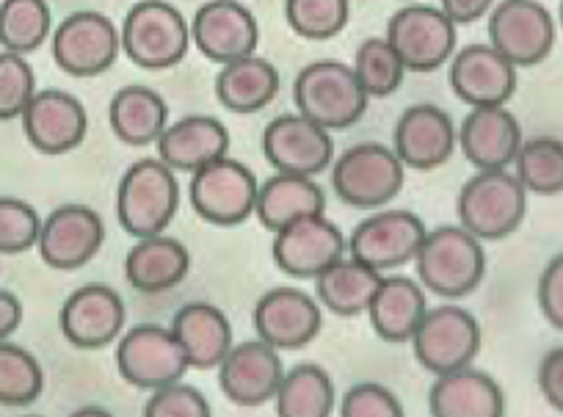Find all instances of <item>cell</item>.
Segmentation results:
<instances>
[{"mask_svg":"<svg viewBox=\"0 0 563 417\" xmlns=\"http://www.w3.org/2000/svg\"><path fill=\"white\" fill-rule=\"evenodd\" d=\"M429 312L426 288L411 276H384L367 307L371 327L384 343H411L417 327Z\"/></svg>","mask_w":563,"mask_h":417,"instance_id":"obj_27","label":"cell"},{"mask_svg":"<svg viewBox=\"0 0 563 417\" xmlns=\"http://www.w3.org/2000/svg\"><path fill=\"white\" fill-rule=\"evenodd\" d=\"M415 263L417 283L440 299H464L478 290L486 276L484 241L462 224L429 230Z\"/></svg>","mask_w":563,"mask_h":417,"instance_id":"obj_1","label":"cell"},{"mask_svg":"<svg viewBox=\"0 0 563 417\" xmlns=\"http://www.w3.org/2000/svg\"><path fill=\"white\" fill-rule=\"evenodd\" d=\"M536 299L544 321L563 332V252L555 254L541 271Z\"/></svg>","mask_w":563,"mask_h":417,"instance_id":"obj_44","label":"cell"},{"mask_svg":"<svg viewBox=\"0 0 563 417\" xmlns=\"http://www.w3.org/2000/svg\"><path fill=\"white\" fill-rule=\"evenodd\" d=\"M45 389V371L31 351L18 343H0V406L23 409Z\"/></svg>","mask_w":563,"mask_h":417,"instance_id":"obj_37","label":"cell"},{"mask_svg":"<svg viewBox=\"0 0 563 417\" xmlns=\"http://www.w3.org/2000/svg\"><path fill=\"white\" fill-rule=\"evenodd\" d=\"M525 144L519 119L506 106L473 108L459 128V147L478 172L508 169Z\"/></svg>","mask_w":563,"mask_h":417,"instance_id":"obj_24","label":"cell"},{"mask_svg":"<svg viewBox=\"0 0 563 417\" xmlns=\"http://www.w3.org/2000/svg\"><path fill=\"white\" fill-rule=\"evenodd\" d=\"M429 230L411 210H376L354 227L349 254L376 271H395L411 263Z\"/></svg>","mask_w":563,"mask_h":417,"instance_id":"obj_14","label":"cell"},{"mask_svg":"<svg viewBox=\"0 0 563 417\" xmlns=\"http://www.w3.org/2000/svg\"><path fill=\"white\" fill-rule=\"evenodd\" d=\"M285 20L301 40H332L349 25L351 0H285Z\"/></svg>","mask_w":563,"mask_h":417,"instance_id":"obj_39","label":"cell"},{"mask_svg":"<svg viewBox=\"0 0 563 417\" xmlns=\"http://www.w3.org/2000/svg\"><path fill=\"white\" fill-rule=\"evenodd\" d=\"M106 243V224L102 216L89 205H58L42 221L40 257L56 271H78L97 257Z\"/></svg>","mask_w":563,"mask_h":417,"instance_id":"obj_17","label":"cell"},{"mask_svg":"<svg viewBox=\"0 0 563 417\" xmlns=\"http://www.w3.org/2000/svg\"><path fill=\"white\" fill-rule=\"evenodd\" d=\"M180 208V183L161 158H141L117 188V219L133 238L164 235Z\"/></svg>","mask_w":563,"mask_h":417,"instance_id":"obj_2","label":"cell"},{"mask_svg":"<svg viewBox=\"0 0 563 417\" xmlns=\"http://www.w3.org/2000/svg\"><path fill=\"white\" fill-rule=\"evenodd\" d=\"M219 387L227 398L243 409H254L276 398L285 365H282L279 349L265 340H243L232 345L219 367Z\"/></svg>","mask_w":563,"mask_h":417,"instance_id":"obj_20","label":"cell"},{"mask_svg":"<svg viewBox=\"0 0 563 417\" xmlns=\"http://www.w3.org/2000/svg\"><path fill=\"white\" fill-rule=\"evenodd\" d=\"M122 51L135 67L158 73L186 58L191 42V23L166 0H139L122 23Z\"/></svg>","mask_w":563,"mask_h":417,"instance_id":"obj_4","label":"cell"},{"mask_svg":"<svg viewBox=\"0 0 563 417\" xmlns=\"http://www.w3.org/2000/svg\"><path fill=\"white\" fill-rule=\"evenodd\" d=\"M456 213L459 224L478 241H503L525 221L528 191L514 172H478L459 191Z\"/></svg>","mask_w":563,"mask_h":417,"instance_id":"obj_5","label":"cell"},{"mask_svg":"<svg viewBox=\"0 0 563 417\" xmlns=\"http://www.w3.org/2000/svg\"><path fill=\"white\" fill-rule=\"evenodd\" d=\"M172 332L180 340L183 351L188 356V365L197 371H213L230 354L232 327L230 318L208 301H191L183 305L172 318Z\"/></svg>","mask_w":563,"mask_h":417,"instance_id":"obj_28","label":"cell"},{"mask_svg":"<svg viewBox=\"0 0 563 417\" xmlns=\"http://www.w3.org/2000/svg\"><path fill=\"white\" fill-rule=\"evenodd\" d=\"M459 25L442 9L409 3L387 23V42L411 73H434L456 56Z\"/></svg>","mask_w":563,"mask_h":417,"instance_id":"obj_9","label":"cell"},{"mask_svg":"<svg viewBox=\"0 0 563 417\" xmlns=\"http://www.w3.org/2000/svg\"><path fill=\"white\" fill-rule=\"evenodd\" d=\"M431 417H506V393L489 373L462 367L437 376L429 389Z\"/></svg>","mask_w":563,"mask_h":417,"instance_id":"obj_26","label":"cell"},{"mask_svg":"<svg viewBox=\"0 0 563 417\" xmlns=\"http://www.w3.org/2000/svg\"><path fill=\"white\" fill-rule=\"evenodd\" d=\"M263 158L279 175L316 177L334 164V139L327 128L296 113L271 119L263 130Z\"/></svg>","mask_w":563,"mask_h":417,"instance_id":"obj_12","label":"cell"},{"mask_svg":"<svg viewBox=\"0 0 563 417\" xmlns=\"http://www.w3.org/2000/svg\"><path fill=\"white\" fill-rule=\"evenodd\" d=\"M340 417H406L393 389L376 382H360L340 400Z\"/></svg>","mask_w":563,"mask_h":417,"instance_id":"obj_43","label":"cell"},{"mask_svg":"<svg viewBox=\"0 0 563 417\" xmlns=\"http://www.w3.org/2000/svg\"><path fill=\"white\" fill-rule=\"evenodd\" d=\"M53 36L47 0H3L0 3V47L18 56L40 51Z\"/></svg>","mask_w":563,"mask_h":417,"instance_id":"obj_35","label":"cell"},{"mask_svg":"<svg viewBox=\"0 0 563 417\" xmlns=\"http://www.w3.org/2000/svg\"><path fill=\"white\" fill-rule=\"evenodd\" d=\"M257 338L279 351L305 349L323 327L321 301L299 288H274L254 305Z\"/></svg>","mask_w":563,"mask_h":417,"instance_id":"obj_22","label":"cell"},{"mask_svg":"<svg viewBox=\"0 0 563 417\" xmlns=\"http://www.w3.org/2000/svg\"><path fill=\"white\" fill-rule=\"evenodd\" d=\"M23 323V305L14 294L0 290V343H7Z\"/></svg>","mask_w":563,"mask_h":417,"instance_id":"obj_47","label":"cell"},{"mask_svg":"<svg viewBox=\"0 0 563 417\" xmlns=\"http://www.w3.org/2000/svg\"><path fill=\"white\" fill-rule=\"evenodd\" d=\"M42 219L25 199L0 197V254H23L40 243Z\"/></svg>","mask_w":563,"mask_h":417,"instance_id":"obj_41","label":"cell"},{"mask_svg":"<svg viewBox=\"0 0 563 417\" xmlns=\"http://www.w3.org/2000/svg\"><path fill=\"white\" fill-rule=\"evenodd\" d=\"M351 67H354L356 78H360L362 89L367 91L371 100L395 95L406 75V64L400 62V56L389 45L387 36H371V40L362 42L356 47Z\"/></svg>","mask_w":563,"mask_h":417,"instance_id":"obj_38","label":"cell"},{"mask_svg":"<svg viewBox=\"0 0 563 417\" xmlns=\"http://www.w3.org/2000/svg\"><path fill=\"white\" fill-rule=\"evenodd\" d=\"M384 274L382 271L371 268V265L360 263L351 254L323 271L316 279V294L321 307L329 312L343 318H354L367 312L373 296H376L378 285H382Z\"/></svg>","mask_w":563,"mask_h":417,"instance_id":"obj_33","label":"cell"},{"mask_svg":"<svg viewBox=\"0 0 563 417\" xmlns=\"http://www.w3.org/2000/svg\"><path fill=\"white\" fill-rule=\"evenodd\" d=\"M539 389L547 404L563 415V345L541 356L539 365Z\"/></svg>","mask_w":563,"mask_h":417,"instance_id":"obj_45","label":"cell"},{"mask_svg":"<svg viewBox=\"0 0 563 417\" xmlns=\"http://www.w3.org/2000/svg\"><path fill=\"white\" fill-rule=\"evenodd\" d=\"M323 210H327V194L312 177L276 172L274 177L260 183L254 216L268 232H279L294 221L318 216Z\"/></svg>","mask_w":563,"mask_h":417,"instance_id":"obj_31","label":"cell"},{"mask_svg":"<svg viewBox=\"0 0 563 417\" xmlns=\"http://www.w3.org/2000/svg\"><path fill=\"white\" fill-rule=\"evenodd\" d=\"M345 252L349 241L327 213L307 216L274 232V246H271L276 268L296 279H318L323 271L343 260Z\"/></svg>","mask_w":563,"mask_h":417,"instance_id":"obj_15","label":"cell"},{"mask_svg":"<svg viewBox=\"0 0 563 417\" xmlns=\"http://www.w3.org/2000/svg\"><path fill=\"white\" fill-rule=\"evenodd\" d=\"M514 175L525 186L528 194L539 197H555L563 194V142L552 135H536L525 139L517 161H514Z\"/></svg>","mask_w":563,"mask_h":417,"instance_id":"obj_36","label":"cell"},{"mask_svg":"<svg viewBox=\"0 0 563 417\" xmlns=\"http://www.w3.org/2000/svg\"><path fill=\"white\" fill-rule=\"evenodd\" d=\"M459 147V128L451 113L431 102L409 106L393 130V150L406 169L431 172L451 161Z\"/></svg>","mask_w":563,"mask_h":417,"instance_id":"obj_16","label":"cell"},{"mask_svg":"<svg viewBox=\"0 0 563 417\" xmlns=\"http://www.w3.org/2000/svg\"><path fill=\"white\" fill-rule=\"evenodd\" d=\"M122 51V34L100 12H73L53 31V62L73 78L108 73Z\"/></svg>","mask_w":563,"mask_h":417,"instance_id":"obj_11","label":"cell"},{"mask_svg":"<svg viewBox=\"0 0 563 417\" xmlns=\"http://www.w3.org/2000/svg\"><path fill=\"white\" fill-rule=\"evenodd\" d=\"M276 417H332L334 382L321 365L301 362L285 371L276 389Z\"/></svg>","mask_w":563,"mask_h":417,"instance_id":"obj_34","label":"cell"},{"mask_svg":"<svg viewBox=\"0 0 563 417\" xmlns=\"http://www.w3.org/2000/svg\"><path fill=\"white\" fill-rule=\"evenodd\" d=\"M25 417H40V415H25Z\"/></svg>","mask_w":563,"mask_h":417,"instance_id":"obj_50","label":"cell"},{"mask_svg":"<svg viewBox=\"0 0 563 417\" xmlns=\"http://www.w3.org/2000/svg\"><path fill=\"white\" fill-rule=\"evenodd\" d=\"M191 271V254L177 238H141L124 257V276L141 294H164L177 288Z\"/></svg>","mask_w":563,"mask_h":417,"instance_id":"obj_30","label":"cell"},{"mask_svg":"<svg viewBox=\"0 0 563 417\" xmlns=\"http://www.w3.org/2000/svg\"><path fill=\"white\" fill-rule=\"evenodd\" d=\"M484 332L478 318L459 305H440L426 312L411 338L417 362L434 376L470 367L481 354Z\"/></svg>","mask_w":563,"mask_h":417,"instance_id":"obj_8","label":"cell"},{"mask_svg":"<svg viewBox=\"0 0 563 417\" xmlns=\"http://www.w3.org/2000/svg\"><path fill=\"white\" fill-rule=\"evenodd\" d=\"M279 91V73L263 56H246L241 62L224 64L216 78V97L232 113H257Z\"/></svg>","mask_w":563,"mask_h":417,"instance_id":"obj_32","label":"cell"},{"mask_svg":"<svg viewBox=\"0 0 563 417\" xmlns=\"http://www.w3.org/2000/svg\"><path fill=\"white\" fill-rule=\"evenodd\" d=\"M158 158L175 172L205 169L230 153V130L216 117H183L172 122L158 139Z\"/></svg>","mask_w":563,"mask_h":417,"instance_id":"obj_25","label":"cell"},{"mask_svg":"<svg viewBox=\"0 0 563 417\" xmlns=\"http://www.w3.org/2000/svg\"><path fill=\"white\" fill-rule=\"evenodd\" d=\"M294 100L301 117L332 130H345L367 111V91L362 89L354 67L343 62H312L296 75Z\"/></svg>","mask_w":563,"mask_h":417,"instance_id":"obj_3","label":"cell"},{"mask_svg":"<svg viewBox=\"0 0 563 417\" xmlns=\"http://www.w3.org/2000/svg\"><path fill=\"white\" fill-rule=\"evenodd\" d=\"M406 166L393 147L378 142H360L345 150L332 164V188L340 202L360 210L387 208L400 194Z\"/></svg>","mask_w":563,"mask_h":417,"instance_id":"obj_6","label":"cell"},{"mask_svg":"<svg viewBox=\"0 0 563 417\" xmlns=\"http://www.w3.org/2000/svg\"><path fill=\"white\" fill-rule=\"evenodd\" d=\"M20 122L29 144L42 155L73 153L89 133V113L84 102L62 89L36 91Z\"/></svg>","mask_w":563,"mask_h":417,"instance_id":"obj_19","label":"cell"},{"mask_svg":"<svg viewBox=\"0 0 563 417\" xmlns=\"http://www.w3.org/2000/svg\"><path fill=\"white\" fill-rule=\"evenodd\" d=\"M440 9L456 25H473L495 9V0H440Z\"/></svg>","mask_w":563,"mask_h":417,"instance_id":"obj_46","label":"cell"},{"mask_svg":"<svg viewBox=\"0 0 563 417\" xmlns=\"http://www.w3.org/2000/svg\"><path fill=\"white\" fill-rule=\"evenodd\" d=\"M108 124L128 147H150L169 128V106L150 86H122L108 102Z\"/></svg>","mask_w":563,"mask_h":417,"instance_id":"obj_29","label":"cell"},{"mask_svg":"<svg viewBox=\"0 0 563 417\" xmlns=\"http://www.w3.org/2000/svg\"><path fill=\"white\" fill-rule=\"evenodd\" d=\"M69 417H113V415L108 409H102V406H80V409H75Z\"/></svg>","mask_w":563,"mask_h":417,"instance_id":"obj_48","label":"cell"},{"mask_svg":"<svg viewBox=\"0 0 563 417\" xmlns=\"http://www.w3.org/2000/svg\"><path fill=\"white\" fill-rule=\"evenodd\" d=\"M36 91V75L29 58L9 51L0 53V122L23 117Z\"/></svg>","mask_w":563,"mask_h":417,"instance_id":"obj_40","label":"cell"},{"mask_svg":"<svg viewBox=\"0 0 563 417\" xmlns=\"http://www.w3.org/2000/svg\"><path fill=\"white\" fill-rule=\"evenodd\" d=\"M188 356L172 327L135 323L117 343V371L130 387L155 393L161 387L183 382Z\"/></svg>","mask_w":563,"mask_h":417,"instance_id":"obj_7","label":"cell"},{"mask_svg":"<svg viewBox=\"0 0 563 417\" xmlns=\"http://www.w3.org/2000/svg\"><path fill=\"white\" fill-rule=\"evenodd\" d=\"M128 310L122 296L102 283H91L69 294L58 312L62 334L75 349H106L108 343L122 338Z\"/></svg>","mask_w":563,"mask_h":417,"instance_id":"obj_21","label":"cell"},{"mask_svg":"<svg viewBox=\"0 0 563 417\" xmlns=\"http://www.w3.org/2000/svg\"><path fill=\"white\" fill-rule=\"evenodd\" d=\"M409 3H417V0H409Z\"/></svg>","mask_w":563,"mask_h":417,"instance_id":"obj_51","label":"cell"},{"mask_svg":"<svg viewBox=\"0 0 563 417\" xmlns=\"http://www.w3.org/2000/svg\"><path fill=\"white\" fill-rule=\"evenodd\" d=\"M558 18H561V29H563V0H561V14H558Z\"/></svg>","mask_w":563,"mask_h":417,"instance_id":"obj_49","label":"cell"},{"mask_svg":"<svg viewBox=\"0 0 563 417\" xmlns=\"http://www.w3.org/2000/svg\"><path fill=\"white\" fill-rule=\"evenodd\" d=\"M489 45L514 67H536L555 47V20L541 0H500L489 12Z\"/></svg>","mask_w":563,"mask_h":417,"instance_id":"obj_13","label":"cell"},{"mask_svg":"<svg viewBox=\"0 0 563 417\" xmlns=\"http://www.w3.org/2000/svg\"><path fill=\"white\" fill-rule=\"evenodd\" d=\"M451 89L470 108L506 106L517 91V67L492 45H467L451 58Z\"/></svg>","mask_w":563,"mask_h":417,"instance_id":"obj_23","label":"cell"},{"mask_svg":"<svg viewBox=\"0 0 563 417\" xmlns=\"http://www.w3.org/2000/svg\"><path fill=\"white\" fill-rule=\"evenodd\" d=\"M191 42L208 62L224 67L257 53V20L241 0H208L191 20Z\"/></svg>","mask_w":563,"mask_h":417,"instance_id":"obj_18","label":"cell"},{"mask_svg":"<svg viewBox=\"0 0 563 417\" xmlns=\"http://www.w3.org/2000/svg\"><path fill=\"white\" fill-rule=\"evenodd\" d=\"M257 194L260 183L254 172L241 161H232L230 155L194 172L188 186L197 216L216 227L243 224L257 208Z\"/></svg>","mask_w":563,"mask_h":417,"instance_id":"obj_10","label":"cell"},{"mask_svg":"<svg viewBox=\"0 0 563 417\" xmlns=\"http://www.w3.org/2000/svg\"><path fill=\"white\" fill-rule=\"evenodd\" d=\"M144 417H213V409L197 387L177 382L150 393Z\"/></svg>","mask_w":563,"mask_h":417,"instance_id":"obj_42","label":"cell"}]
</instances>
